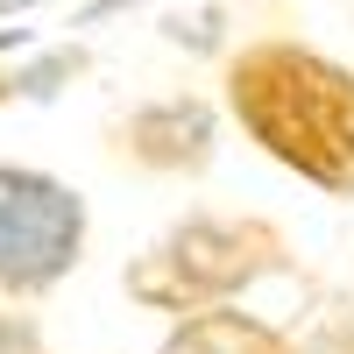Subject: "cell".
<instances>
[{
  "label": "cell",
  "instance_id": "cell-1",
  "mask_svg": "<svg viewBox=\"0 0 354 354\" xmlns=\"http://www.w3.org/2000/svg\"><path fill=\"white\" fill-rule=\"evenodd\" d=\"M241 128L283 170L326 192H354V71L305 43H248L227 64Z\"/></svg>",
  "mask_w": 354,
  "mask_h": 354
},
{
  "label": "cell",
  "instance_id": "cell-2",
  "mask_svg": "<svg viewBox=\"0 0 354 354\" xmlns=\"http://www.w3.org/2000/svg\"><path fill=\"white\" fill-rule=\"evenodd\" d=\"M277 262H283V234L270 220H185L149 248L142 270H128V290L163 312H198L234 298Z\"/></svg>",
  "mask_w": 354,
  "mask_h": 354
},
{
  "label": "cell",
  "instance_id": "cell-3",
  "mask_svg": "<svg viewBox=\"0 0 354 354\" xmlns=\"http://www.w3.org/2000/svg\"><path fill=\"white\" fill-rule=\"evenodd\" d=\"M85 248V198L43 170L0 163V290L36 298Z\"/></svg>",
  "mask_w": 354,
  "mask_h": 354
},
{
  "label": "cell",
  "instance_id": "cell-4",
  "mask_svg": "<svg viewBox=\"0 0 354 354\" xmlns=\"http://www.w3.org/2000/svg\"><path fill=\"white\" fill-rule=\"evenodd\" d=\"M121 149L149 170H198L213 156V113H205V100H156V106L128 113Z\"/></svg>",
  "mask_w": 354,
  "mask_h": 354
},
{
  "label": "cell",
  "instance_id": "cell-5",
  "mask_svg": "<svg viewBox=\"0 0 354 354\" xmlns=\"http://www.w3.org/2000/svg\"><path fill=\"white\" fill-rule=\"evenodd\" d=\"M163 354H290V340H283V333H270L262 319L220 312V305H198L185 326L163 340Z\"/></svg>",
  "mask_w": 354,
  "mask_h": 354
},
{
  "label": "cell",
  "instance_id": "cell-6",
  "mask_svg": "<svg viewBox=\"0 0 354 354\" xmlns=\"http://www.w3.org/2000/svg\"><path fill=\"white\" fill-rule=\"evenodd\" d=\"M0 354H36V326L15 312H0Z\"/></svg>",
  "mask_w": 354,
  "mask_h": 354
}]
</instances>
